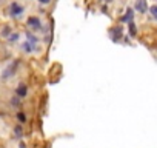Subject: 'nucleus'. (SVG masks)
<instances>
[{"label":"nucleus","mask_w":157,"mask_h":148,"mask_svg":"<svg viewBox=\"0 0 157 148\" xmlns=\"http://www.w3.org/2000/svg\"><path fill=\"white\" fill-rule=\"evenodd\" d=\"M103 2H113V0H103Z\"/></svg>","instance_id":"19"},{"label":"nucleus","mask_w":157,"mask_h":148,"mask_svg":"<svg viewBox=\"0 0 157 148\" xmlns=\"http://www.w3.org/2000/svg\"><path fill=\"white\" fill-rule=\"evenodd\" d=\"M26 25L29 26V28H33V29H42V22H40V19L39 17H36V16H33V17H29L28 20H26Z\"/></svg>","instance_id":"3"},{"label":"nucleus","mask_w":157,"mask_h":148,"mask_svg":"<svg viewBox=\"0 0 157 148\" xmlns=\"http://www.w3.org/2000/svg\"><path fill=\"white\" fill-rule=\"evenodd\" d=\"M37 40H39V39H37L36 36H33V34H28V42H29L31 45H34V43H37Z\"/></svg>","instance_id":"11"},{"label":"nucleus","mask_w":157,"mask_h":148,"mask_svg":"<svg viewBox=\"0 0 157 148\" xmlns=\"http://www.w3.org/2000/svg\"><path fill=\"white\" fill-rule=\"evenodd\" d=\"M128 26H129V36H131V37H134V36L137 34V28H136V23H134V22H129V23H128Z\"/></svg>","instance_id":"8"},{"label":"nucleus","mask_w":157,"mask_h":148,"mask_svg":"<svg viewBox=\"0 0 157 148\" xmlns=\"http://www.w3.org/2000/svg\"><path fill=\"white\" fill-rule=\"evenodd\" d=\"M17 119H19V122H20V123H23V122L26 120V116H25L23 113H19V114H17Z\"/></svg>","instance_id":"13"},{"label":"nucleus","mask_w":157,"mask_h":148,"mask_svg":"<svg viewBox=\"0 0 157 148\" xmlns=\"http://www.w3.org/2000/svg\"><path fill=\"white\" fill-rule=\"evenodd\" d=\"M19 146H20V148H25V146H26V145H25V143H23V142H20V145H19Z\"/></svg>","instance_id":"18"},{"label":"nucleus","mask_w":157,"mask_h":148,"mask_svg":"<svg viewBox=\"0 0 157 148\" xmlns=\"http://www.w3.org/2000/svg\"><path fill=\"white\" fill-rule=\"evenodd\" d=\"M149 11H151V16L157 20V5H154V6H151L149 8Z\"/></svg>","instance_id":"12"},{"label":"nucleus","mask_w":157,"mask_h":148,"mask_svg":"<svg viewBox=\"0 0 157 148\" xmlns=\"http://www.w3.org/2000/svg\"><path fill=\"white\" fill-rule=\"evenodd\" d=\"M16 137H22V127H16Z\"/></svg>","instance_id":"14"},{"label":"nucleus","mask_w":157,"mask_h":148,"mask_svg":"<svg viewBox=\"0 0 157 148\" xmlns=\"http://www.w3.org/2000/svg\"><path fill=\"white\" fill-rule=\"evenodd\" d=\"M17 66H19V60H14L13 62V65H10L5 71H3V74H2V79H8V77H13L14 76V72H16V69H17Z\"/></svg>","instance_id":"1"},{"label":"nucleus","mask_w":157,"mask_h":148,"mask_svg":"<svg viewBox=\"0 0 157 148\" xmlns=\"http://www.w3.org/2000/svg\"><path fill=\"white\" fill-rule=\"evenodd\" d=\"M8 39H10V42H17V40H19V34H13V36H10Z\"/></svg>","instance_id":"15"},{"label":"nucleus","mask_w":157,"mask_h":148,"mask_svg":"<svg viewBox=\"0 0 157 148\" xmlns=\"http://www.w3.org/2000/svg\"><path fill=\"white\" fill-rule=\"evenodd\" d=\"M19 103H20L19 97H14V99H13V105H19Z\"/></svg>","instance_id":"16"},{"label":"nucleus","mask_w":157,"mask_h":148,"mask_svg":"<svg viewBox=\"0 0 157 148\" xmlns=\"http://www.w3.org/2000/svg\"><path fill=\"white\" fill-rule=\"evenodd\" d=\"M2 36H3V37H10V36H11V28H10V26H5V28L2 29Z\"/></svg>","instance_id":"10"},{"label":"nucleus","mask_w":157,"mask_h":148,"mask_svg":"<svg viewBox=\"0 0 157 148\" xmlns=\"http://www.w3.org/2000/svg\"><path fill=\"white\" fill-rule=\"evenodd\" d=\"M22 48H23V51H25V53H28V54H29V53H33V51H34V45H31V43H29V42H25V43H23V46H22Z\"/></svg>","instance_id":"9"},{"label":"nucleus","mask_w":157,"mask_h":148,"mask_svg":"<svg viewBox=\"0 0 157 148\" xmlns=\"http://www.w3.org/2000/svg\"><path fill=\"white\" fill-rule=\"evenodd\" d=\"M39 2H40L42 5H48V3L51 2V0H39Z\"/></svg>","instance_id":"17"},{"label":"nucleus","mask_w":157,"mask_h":148,"mask_svg":"<svg viewBox=\"0 0 157 148\" xmlns=\"http://www.w3.org/2000/svg\"><path fill=\"white\" fill-rule=\"evenodd\" d=\"M109 33H111L113 40H114V42H119L120 37H122V26H116V28H113Z\"/></svg>","instance_id":"5"},{"label":"nucleus","mask_w":157,"mask_h":148,"mask_svg":"<svg viewBox=\"0 0 157 148\" xmlns=\"http://www.w3.org/2000/svg\"><path fill=\"white\" fill-rule=\"evenodd\" d=\"M134 8H136V11H139L140 14H145V13L148 11V2H146V0H137Z\"/></svg>","instance_id":"4"},{"label":"nucleus","mask_w":157,"mask_h":148,"mask_svg":"<svg viewBox=\"0 0 157 148\" xmlns=\"http://www.w3.org/2000/svg\"><path fill=\"white\" fill-rule=\"evenodd\" d=\"M132 17H134V10L132 8H128L126 10V14L125 16H122V19H120V22H123V23H129V22H132Z\"/></svg>","instance_id":"6"},{"label":"nucleus","mask_w":157,"mask_h":148,"mask_svg":"<svg viewBox=\"0 0 157 148\" xmlns=\"http://www.w3.org/2000/svg\"><path fill=\"white\" fill-rule=\"evenodd\" d=\"M23 11H25V8L20 6L17 2H13V3L10 5V14H11L13 17H19V16H22Z\"/></svg>","instance_id":"2"},{"label":"nucleus","mask_w":157,"mask_h":148,"mask_svg":"<svg viewBox=\"0 0 157 148\" xmlns=\"http://www.w3.org/2000/svg\"><path fill=\"white\" fill-rule=\"evenodd\" d=\"M16 93H17V97H19V99H23V97L26 96V93H28V87H26L25 84H20V85L17 87Z\"/></svg>","instance_id":"7"}]
</instances>
